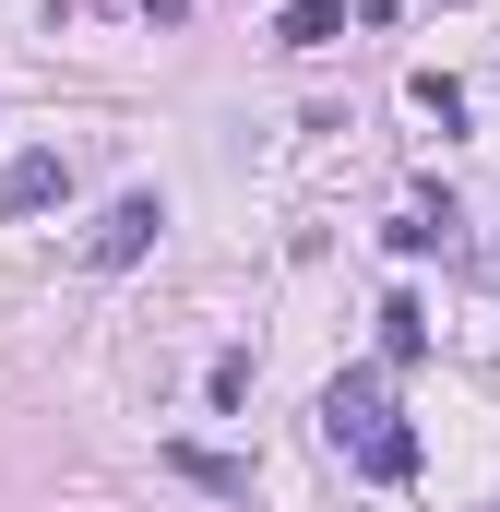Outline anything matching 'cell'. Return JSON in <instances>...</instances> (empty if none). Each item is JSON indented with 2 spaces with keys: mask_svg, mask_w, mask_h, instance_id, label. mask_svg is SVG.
Wrapping results in <instances>:
<instances>
[{
  "mask_svg": "<svg viewBox=\"0 0 500 512\" xmlns=\"http://www.w3.org/2000/svg\"><path fill=\"white\" fill-rule=\"evenodd\" d=\"M322 441H334L370 489H405V477H417V429L393 417V382H381V370H334V382H322Z\"/></svg>",
  "mask_w": 500,
  "mask_h": 512,
  "instance_id": "obj_1",
  "label": "cell"
},
{
  "mask_svg": "<svg viewBox=\"0 0 500 512\" xmlns=\"http://www.w3.org/2000/svg\"><path fill=\"white\" fill-rule=\"evenodd\" d=\"M155 239H167V191H120V203H108V215L72 239V262H84V274H131Z\"/></svg>",
  "mask_w": 500,
  "mask_h": 512,
  "instance_id": "obj_2",
  "label": "cell"
},
{
  "mask_svg": "<svg viewBox=\"0 0 500 512\" xmlns=\"http://www.w3.org/2000/svg\"><path fill=\"white\" fill-rule=\"evenodd\" d=\"M60 191H72V155H60V143H24V155L0 167V227H24V215H48Z\"/></svg>",
  "mask_w": 500,
  "mask_h": 512,
  "instance_id": "obj_3",
  "label": "cell"
},
{
  "mask_svg": "<svg viewBox=\"0 0 500 512\" xmlns=\"http://www.w3.org/2000/svg\"><path fill=\"white\" fill-rule=\"evenodd\" d=\"M167 477H191L203 501H250V453H215V441H167Z\"/></svg>",
  "mask_w": 500,
  "mask_h": 512,
  "instance_id": "obj_4",
  "label": "cell"
},
{
  "mask_svg": "<svg viewBox=\"0 0 500 512\" xmlns=\"http://www.w3.org/2000/svg\"><path fill=\"white\" fill-rule=\"evenodd\" d=\"M346 36V0H286L274 12V48H334Z\"/></svg>",
  "mask_w": 500,
  "mask_h": 512,
  "instance_id": "obj_5",
  "label": "cell"
},
{
  "mask_svg": "<svg viewBox=\"0 0 500 512\" xmlns=\"http://www.w3.org/2000/svg\"><path fill=\"white\" fill-rule=\"evenodd\" d=\"M381 358H393V370H405V358H429V310H417L405 286L381 298Z\"/></svg>",
  "mask_w": 500,
  "mask_h": 512,
  "instance_id": "obj_6",
  "label": "cell"
},
{
  "mask_svg": "<svg viewBox=\"0 0 500 512\" xmlns=\"http://www.w3.org/2000/svg\"><path fill=\"white\" fill-rule=\"evenodd\" d=\"M405 96H417V120H441V131H465V84H453V72H417V84H405Z\"/></svg>",
  "mask_w": 500,
  "mask_h": 512,
  "instance_id": "obj_7",
  "label": "cell"
},
{
  "mask_svg": "<svg viewBox=\"0 0 500 512\" xmlns=\"http://www.w3.org/2000/svg\"><path fill=\"white\" fill-rule=\"evenodd\" d=\"M203 393H215V417H239V405H250V346H227V358L203 370Z\"/></svg>",
  "mask_w": 500,
  "mask_h": 512,
  "instance_id": "obj_8",
  "label": "cell"
},
{
  "mask_svg": "<svg viewBox=\"0 0 500 512\" xmlns=\"http://www.w3.org/2000/svg\"><path fill=\"white\" fill-rule=\"evenodd\" d=\"M131 12H143V24H191V0H131Z\"/></svg>",
  "mask_w": 500,
  "mask_h": 512,
  "instance_id": "obj_9",
  "label": "cell"
},
{
  "mask_svg": "<svg viewBox=\"0 0 500 512\" xmlns=\"http://www.w3.org/2000/svg\"><path fill=\"white\" fill-rule=\"evenodd\" d=\"M489 274H500V251H489Z\"/></svg>",
  "mask_w": 500,
  "mask_h": 512,
  "instance_id": "obj_10",
  "label": "cell"
}]
</instances>
